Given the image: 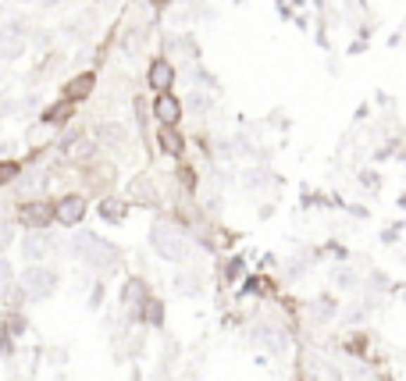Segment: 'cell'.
Instances as JSON below:
<instances>
[{"label":"cell","instance_id":"obj_25","mask_svg":"<svg viewBox=\"0 0 406 381\" xmlns=\"http://www.w3.org/2000/svg\"><path fill=\"white\" fill-rule=\"evenodd\" d=\"M179 175H182V182H186V189H193V182H196V179H193V172H189V168H182Z\"/></svg>","mask_w":406,"mask_h":381},{"label":"cell","instance_id":"obj_6","mask_svg":"<svg viewBox=\"0 0 406 381\" xmlns=\"http://www.w3.org/2000/svg\"><path fill=\"white\" fill-rule=\"evenodd\" d=\"M82 214H86V200L82 196H65L61 203H53V217L61 225H79Z\"/></svg>","mask_w":406,"mask_h":381},{"label":"cell","instance_id":"obj_3","mask_svg":"<svg viewBox=\"0 0 406 381\" xmlns=\"http://www.w3.org/2000/svg\"><path fill=\"white\" fill-rule=\"evenodd\" d=\"M53 289H57V275H53V271H46V267H29L25 275H22V296L32 299V303L46 299Z\"/></svg>","mask_w":406,"mask_h":381},{"label":"cell","instance_id":"obj_12","mask_svg":"<svg viewBox=\"0 0 406 381\" xmlns=\"http://www.w3.org/2000/svg\"><path fill=\"white\" fill-rule=\"evenodd\" d=\"M68 115H72V103L65 100V103H57V107H46L43 122H46V125H61V122H68Z\"/></svg>","mask_w":406,"mask_h":381},{"label":"cell","instance_id":"obj_20","mask_svg":"<svg viewBox=\"0 0 406 381\" xmlns=\"http://www.w3.org/2000/svg\"><path fill=\"white\" fill-rule=\"evenodd\" d=\"M22 168L15 164V160H4V164H0V186H8V182H15V175H18Z\"/></svg>","mask_w":406,"mask_h":381},{"label":"cell","instance_id":"obj_24","mask_svg":"<svg viewBox=\"0 0 406 381\" xmlns=\"http://www.w3.org/2000/svg\"><path fill=\"white\" fill-rule=\"evenodd\" d=\"M8 243H11V228H8V225H0V250H4Z\"/></svg>","mask_w":406,"mask_h":381},{"label":"cell","instance_id":"obj_1","mask_svg":"<svg viewBox=\"0 0 406 381\" xmlns=\"http://www.w3.org/2000/svg\"><path fill=\"white\" fill-rule=\"evenodd\" d=\"M72 246H75L79 260H82L86 267H96V271H110L114 264H118V257H122L118 246L107 243V239H100V235H93V232H75Z\"/></svg>","mask_w":406,"mask_h":381},{"label":"cell","instance_id":"obj_9","mask_svg":"<svg viewBox=\"0 0 406 381\" xmlns=\"http://www.w3.org/2000/svg\"><path fill=\"white\" fill-rule=\"evenodd\" d=\"M150 89H157V93H171V82H175V68H171V61H164V58H157L153 65H150Z\"/></svg>","mask_w":406,"mask_h":381},{"label":"cell","instance_id":"obj_27","mask_svg":"<svg viewBox=\"0 0 406 381\" xmlns=\"http://www.w3.org/2000/svg\"><path fill=\"white\" fill-rule=\"evenodd\" d=\"M193 107H196V111H203V107H207V96H203V93H196V96H193Z\"/></svg>","mask_w":406,"mask_h":381},{"label":"cell","instance_id":"obj_26","mask_svg":"<svg viewBox=\"0 0 406 381\" xmlns=\"http://www.w3.org/2000/svg\"><path fill=\"white\" fill-rule=\"evenodd\" d=\"M399 239V228H388V232H381V243H395Z\"/></svg>","mask_w":406,"mask_h":381},{"label":"cell","instance_id":"obj_15","mask_svg":"<svg viewBox=\"0 0 406 381\" xmlns=\"http://www.w3.org/2000/svg\"><path fill=\"white\" fill-rule=\"evenodd\" d=\"M335 285H338V289H357V285H360V275H357V271H350V267H342L338 275H335Z\"/></svg>","mask_w":406,"mask_h":381},{"label":"cell","instance_id":"obj_16","mask_svg":"<svg viewBox=\"0 0 406 381\" xmlns=\"http://www.w3.org/2000/svg\"><path fill=\"white\" fill-rule=\"evenodd\" d=\"M314 314H317V321H331V314H335V299H331V296H317Z\"/></svg>","mask_w":406,"mask_h":381},{"label":"cell","instance_id":"obj_23","mask_svg":"<svg viewBox=\"0 0 406 381\" xmlns=\"http://www.w3.org/2000/svg\"><path fill=\"white\" fill-rule=\"evenodd\" d=\"M364 339H350V342H345V353H357V356H364Z\"/></svg>","mask_w":406,"mask_h":381},{"label":"cell","instance_id":"obj_10","mask_svg":"<svg viewBox=\"0 0 406 381\" xmlns=\"http://www.w3.org/2000/svg\"><path fill=\"white\" fill-rule=\"evenodd\" d=\"M93 86H96V75H93V72H86V75H75V79L65 86V96H68V103H75V100H86Z\"/></svg>","mask_w":406,"mask_h":381},{"label":"cell","instance_id":"obj_5","mask_svg":"<svg viewBox=\"0 0 406 381\" xmlns=\"http://www.w3.org/2000/svg\"><path fill=\"white\" fill-rule=\"evenodd\" d=\"M153 115L160 118L164 129H175L179 118H182V103L171 96V93H157V100H153Z\"/></svg>","mask_w":406,"mask_h":381},{"label":"cell","instance_id":"obj_28","mask_svg":"<svg viewBox=\"0 0 406 381\" xmlns=\"http://www.w3.org/2000/svg\"><path fill=\"white\" fill-rule=\"evenodd\" d=\"M153 4H157V8H164V4H167V0H153Z\"/></svg>","mask_w":406,"mask_h":381},{"label":"cell","instance_id":"obj_13","mask_svg":"<svg viewBox=\"0 0 406 381\" xmlns=\"http://www.w3.org/2000/svg\"><path fill=\"white\" fill-rule=\"evenodd\" d=\"M122 299H125V303H143V299H146V285H143L139 278H129V285H125Z\"/></svg>","mask_w":406,"mask_h":381},{"label":"cell","instance_id":"obj_11","mask_svg":"<svg viewBox=\"0 0 406 381\" xmlns=\"http://www.w3.org/2000/svg\"><path fill=\"white\" fill-rule=\"evenodd\" d=\"M157 143H160V150H164V153H171V157H179V153L186 150V139H182L175 129H160Z\"/></svg>","mask_w":406,"mask_h":381},{"label":"cell","instance_id":"obj_17","mask_svg":"<svg viewBox=\"0 0 406 381\" xmlns=\"http://www.w3.org/2000/svg\"><path fill=\"white\" fill-rule=\"evenodd\" d=\"M100 214L107 217V221H122V217H125V207H122L118 200H107V203L100 207Z\"/></svg>","mask_w":406,"mask_h":381},{"label":"cell","instance_id":"obj_18","mask_svg":"<svg viewBox=\"0 0 406 381\" xmlns=\"http://www.w3.org/2000/svg\"><path fill=\"white\" fill-rule=\"evenodd\" d=\"M175 285H179V292H186V296H196V292H200V278H196V275H179Z\"/></svg>","mask_w":406,"mask_h":381},{"label":"cell","instance_id":"obj_19","mask_svg":"<svg viewBox=\"0 0 406 381\" xmlns=\"http://www.w3.org/2000/svg\"><path fill=\"white\" fill-rule=\"evenodd\" d=\"M100 139H103V143H122V139H125V129H118V125H100Z\"/></svg>","mask_w":406,"mask_h":381},{"label":"cell","instance_id":"obj_14","mask_svg":"<svg viewBox=\"0 0 406 381\" xmlns=\"http://www.w3.org/2000/svg\"><path fill=\"white\" fill-rule=\"evenodd\" d=\"M143 314H146V321L153 324V328H160V324H164V306H160V299H146Z\"/></svg>","mask_w":406,"mask_h":381},{"label":"cell","instance_id":"obj_21","mask_svg":"<svg viewBox=\"0 0 406 381\" xmlns=\"http://www.w3.org/2000/svg\"><path fill=\"white\" fill-rule=\"evenodd\" d=\"M11 285V264L0 260V296H4V289Z\"/></svg>","mask_w":406,"mask_h":381},{"label":"cell","instance_id":"obj_4","mask_svg":"<svg viewBox=\"0 0 406 381\" xmlns=\"http://www.w3.org/2000/svg\"><path fill=\"white\" fill-rule=\"evenodd\" d=\"M250 339H253V346H257V349H267V353H281V349L288 346V335L278 328L274 321H260V324H253Z\"/></svg>","mask_w":406,"mask_h":381},{"label":"cell","instance_id":"obj_8","mask_svg":"<svg viewBox=\"0 0 406 381\" xmlns=\"http://www.w3.org/2000/svg\"><path fill=\"white\" fill-rule=\"evenodd\" d=\"M50 250H53V239L46 232H25V243H22V257L25 260H43Z\"/></svg>","mask_w":406,"mask_h":381},{"label":"cell","instance_id":"obj_22","mask_svg":"<svg viewBox=\"0 0 406 381\" xmlns=\"http://www.w3.org/2000/svg\"><path fill=\"white\" fill-rule=\"evenodd\" d=\"M243 271H246V264H243V260H231L224 275H228V282H239V275H243Z\"/></svg>","mask_w":406,"mask_h":381},{"label":"cell","instance_id":"obj_2","mask_svg":"<svg viewBox=\"0 0 406 381\" xmlns=\"http://www.w3.org/2000/svg\"><path fill=\"white\" fill-rule=\"evenodd\" d=\"M150 243H153V250H157L164 260H171V264H186V260H189V239H186V232L175 228V225H167V221H157V225L150 228Z\"/></svg>","mask_w":406,"mask_h":381},{"label":"cell","instance_id":"obj_7","mask_svg":"<svg viewBox=\"0 0 406 381\" xmlns=\"http://www.w3.org/2000/svg\"><path fill=\"white\" fill-rule=\"evenodd\" d=\"M22 221L29 225V228H46L50 221H53V203H43V200H36V203H25L22 207Z\"/></svg>","mask_w":406,"mask_h":381}]
</instances>
